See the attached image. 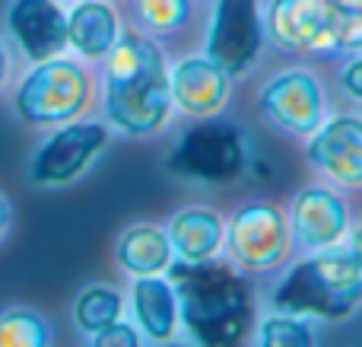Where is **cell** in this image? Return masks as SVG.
<instances>
[{
    "label": "cell",
    "instance_id": "6da1fadb",
    "mask_svg": "<svg viewBox=\"0 0 362 347\" xmlns=\"http://www.w3.org/2000/svg\"><path fill=\"white\" fill-rule=\"evenodd\" d=\"M105 125L124 137H153L172 112L165 55L146 35H121L102 70Z\"/></svg>",
    "mask_w": 362,
    "mask_h": 347
},
{
    "label": "cell",
    "instance_id": "7a4b0ae2",
    "mask_svg": "<svg viewBox=\"0 0 362 347\" xmlns=\"http://www.w3.org/2000/svg\"><path fill=\"white\" fill-rule=\"evenodd\" d=\"M169 280L178 297V322L204 347H229L245 341L255 325V297L248 280L229 265L175 261Z\"/></svg>",
    "mask_w": 362,
    "mask_h": 347
},
{
    "label": "cell",
    "instance_id": "3957f363",
    "mask_svg": "<svg viewBox=\"0 0 362 347\" xmlns=\"http://www.w3.org/2000/svg\"><path fill=\"white\" fill-rule=\"evenodd\" d=\"M274 309L299 319L340 322L362 303V271L350 249H318V255L299 261L274 290Z\"/></svg>",
    "mask_w": 362,
    "mask_h": 347
},
{
    "label": "cell",
    "instance_id": "277c9868",
    "mask_svg": "<svg viewBox=\"0 0 362 347\" xmlns=\"http://www.w3.org/2000/svg\"><path fill=\"white\" fill-rule=\"evenodd\" d=\"M95 96V80L80 57H48L29 64L10 93V112L19 125L48 131L64 121L83 118Z\"/></svg>",
    "mask_w": 362,
    "mask_h": 347
},
{
    "label": "cell",
    "instance_id": "5b68a950",
    "mask_svg": "<svg viewBox=\"0 0 362 347\" xmlns=\"http://www.w3.org/2000/svg\"><path fill=\"white\" fill-rule=\"evenodd\" d=\"M248 166V137L229 118H200L175 140L165 169L187 182L226 185L235 182Z\"/></svg>",
    "mask_w": 362,
    "mask_h": 347
},
{
    "label": "cell",
    "instance_id": "8992f818",
    "mask_svg": "<svg viewBox=\"0 0 362 347\" xmlns=\"http://www.w3.org/2000/svg\"><path fill=\"white\" fill-rule=\"evenodd\" d=\"M108 144H112V127L95 118H74L57 127H48L42 144L32 150L25 178L32 188L42 191L67 188L93 172Z\"/></svg>",
    "mask_w": 362,
    "mask_h": 347
},
{
    "label": "cell",
    "instance_id": "52a82bcc",
    "mask_svg": "<svg viewBox=\"0 0 362 347\" xmlns=\"http://www.w3.org/2000/svg\"><path fill=\"white\" fill-rule=\"evenodd\" d=\"M267 35L286 55H331L340 51L344 25L331 0H270Z\"/></svg>",
    "mask_w": 362,
    "mask_h": 347
},
{
    "label": "cell",
    "instance_id": "ba28073f",
    "mask_svg": "<svg viewBox=\"0 0 362 347\" xmlns=\"http://www.w3.org/2000/svg\"><path fill=\"white\" fill-rule=\"evenodd\" d=\"M264 48V23L257 0H216L206 29V57L229 76L251 70Z\"/></svg>",
    "mask_w": 362,
    "mask_h": 347
},
{
    "label": "cell",
    "instance_id": "9c48e42d",
    "mask_svg": "<svg viewBox=\"0 0 362 347\" xmlns=\"http://www.w3.org/2000/svg\"><path fill=\"white\" fill-rule=\"evenodd\" d=\"M257 106L280 131L308 137L325 125V89L305 70H286L264 83Z\"/></svg>",
    "mask_w": 362,
    "mask_h": 347
},
{
    "label": "cell",
    "instance_id": "30bf717a",
    "mask_svg": "<svg viewBox=\"0 0 362 347\" xmlns=\"http://www.w3.org/2000/svg\"><path fill=\"white\" fill-rule=\"evenodd\" d=\"M6 38L29 64L67 51V10L57 0H10L4 10Z\"/></svg>",
    "mask_w": 362,
    "mask_h": 347
},
{
    "label": "cell",
    "instance_id": "8fae6325",
    "mask_svg": "<svg viewBox=\"0 0 362 347\" xmlns=\"http://www.w3.org/2000/svg\"><path fill=\"white\" fill-rule=\"evenodd\" d=\"M229 252L248 271H270L289 255V227L270 204H248L229 223Z\"/></svg>",
    "mask_w": 362,
    "mask_h": 347
},
{
    "label": "cell",
    "instance_id": "7c38bea8",
    "mask_svg": "<svg viewBox=\"0 0 362 347\" xmlns=\"http://www.w3.org/2000/svg\"><path fill=\"white\" fill-rule=\"evenodd\" d=\"M232 76L210 57H181L169 70L172 102L187 115V118H210L219 115L229 99Z\"/></svg>",
    "mask_w": 362,
    "mask_h": 347
},
{
    "label": "cell",
    "instance_id": "4fadbf2b",
    "mask_svg": "<svg viewBox=\"0 0 362 347\" xmlns=\"http://www.w3.org/2000/svg\"><path fill=\"white\" fill-rule=\"evenodd\" d=\"M308 159L334 182L362 185V118L337 115L321 125L308 140Z\"/></svg>",
    "mask_w": 362,
    "mask_h": 347
},
{
    "label": "cell",
    "instance_id": "5bb4252c",
    "mask_svg": "<svg viewBox=\"0 0 362 347\" xmlns=\"http://www.w3.org/2000/svg\"><path fill=\"white\" fill-rule=\"evenodd\" d=\"M289 220H293L296 239L318 252L340 242V236L346 233V204L325 185H308L293 198Z\"/></svg>",
    "mask_w": 362,
    "mask_h": 347
},
{
    "label": "cell",
    "instance_id": "9a60e30c",
    "mask_svg": "<svg viewBox=\"0 0 362 347\" xmlns=\"http://www.w3.org/2000/svg\"><path fill=\"white\" fill-rule=\"evenodd\" d=\"M121 38V19L108 0H76L67 10V48L80 61H105Z\"/></svg>",
    "mask_w": 362,
    "mask_h": 347
},
{
    "label": "cell",
    "instance_id": "2e32d148",
    "mask_svg": "<svg viewBox=\"0 0 362 347\" xmlns=\"http://www.w3.org/2000/svg\"><path fill=\"white\" fill-rule=\"evenodd\" d=\"M131 312L140 335L153 344L172 341L178 329V297L172 280H163L159 274L134 278L131 287Z\"/></svg>",
    "mask_w": 362,
    "mask_h": 347
},
{
    "label": "cell",
    "instance_id": "e0dca14e",
    "mask_svg": "<svg viewBox=\"0 0 362 347\" xmlns=\"http://www.w3.org/2000/svg\"><path fill=\"white\" fill-rule=\"evenodd\" d=\"M172 242L169 233L156 223H134L115 242V261L131 278H150L163 274L172 265Z\"/></svg>",
    "mask_w": 362,
    "mask_h": 347
},
{
    "label": "cell",
    "instance_id": "ac0fdd59",
    "mask_svg": "<svg viewBox=\"0 0 362 347\" xmlns=\"http://www.w3.org/2000/svg\"><path fill=\"white\" fill-rule=\"evenodd\" d=\"M165 233L181 261H206L223 246V220L210 207H181L172 214Z\"/></svg>",
    "mask_w": 362,
    "mask_h": 347
},
{
    "label": "cell",
    "instance_id": "d6986e66",
    "mask_svg": "<svg viewBox=\"0 0 362 347\" xmlns=\"http://www.w3.org/2000/svg\"><path fill=\"white\" fill-rule=\"evenodd\" d=\"M124 312V297H121L118 287L112 284H86L80 293L74 297L70 306V319H74V329L83 338H95L99 331H105L108 325H115Z\"/></svg>",
    "mask_w": 362,
    "mask_h": 347
},
{
    "label": "cell",
    "instance_id": "ffe728a7",
    "mask_svg": "<svg viewBox=\"0 0 362 347\" xmlns=\"http://www.w3.org/2000/svg\"><path fill=\"white\" fill-rule=\"evenodd\" d=\"M54 341V329L35 306L13 303L0 309V347H45Z\"/></svg>",
    "mask_w": 362,
    "mask_h": 347
},
{
    "label": "cell",
    "instance_id": "44dd1931",
    "mask_svg": "<svg viewBox=\"0 0 362 347\" xmlns=\"http://www.w3.org/2000/svg\"><path fill=\"white\" fill-rule=\"evenodd\" d=\"M131 4L137 23L156 35H169V32L181 29L191 13V0H131Z\"/></svg>",
    "mask_w": 362,
    "mask_h": 347
},
{
    "label": "cell",
    "instance_id": "7402d4cb",
    "mask_svg": "<svg viewBox=\"0 0 362 347\" xmlns=\"http://www.w3.org/2000/svg\"><path fill=\"white\" fill-rule=\"evenodd\" d=\"M261 341L270 347H308L315 341V331L308 329L305 319L276 312L261 322Z\"/></svg>",
    "mask_w": 362,
    "mask_h": 347
},
{
    "label": "cell",
    "instance_id": "603a6c76",
    "mask_svg": "<svg viewBox=\"0 0 362 347\" xmlns=\"http://www.w3.org/2000/svg\"><path fill=\"white\" fill-rule=\"evenodd\" d=\"M340 13V25H344V42L340 51H356L362 48V0H331Z\"/></svg>",
    "mask_w": 362,
    "mask_h": 347
},
{
    "label": "cell",
    "instance_id": "cb8c5ba5",
    "mask_svg": "<svg viewBox=\"0 0 362 347\" xmlns=\"http://www.w3.org/2000/svg\"><path fill=\"white\" fill-rule=\"evenodd\" d=\"M95 347H137L140 341H144V335H140V329L137 325H131V322H115V325H108L105 331H99L95 338H89Z\"/></svg>",
    "mask_w": 362,
    "mask_h": 347
},
{
    "label": "cell",
    "instance_id": "d4e9b609",
    "mask_svg": "<svg viewBox=\"0 0 362 347\" xmlns=\"http://www.w3.org/2000/svg\"><path fill=\"white\" fill-rule=\"evenodd\" d=\"M340 83H344V89L353 96V99L362 102V57H356V61L346 64L344 74H340Z\"/></svg>",
    "mask_w": 362,
    "mask_h": 347
},
{
    "label": "cell",
    "instance_id": "484cf974",
    "mask_svg": "<svg viewBox=\"0 0 362 347\" xmlns=\"http://www.w3.org/2000/svg\"><path fill=\"white\" fill-rule=\"evenodd\" d=\"M13 217H16V210H13V201L6 198V191L0 188V246L6 242V236H10V229H13Z\"/></svg>",
    "mask_w": 362,
    "mask_h": 347
},
{
    "label": "cell",
    "instance_id": "4316f807",
    "mask_svg": "<svg viewBox=\"0 0 362 347\" xmlns=\"http://www.w3.org/2000/svg\"><path fill=\"white\" fill-rule=\"evenodd\" d=\"M10 70H13V55H10V48H6V42L0 38V89L10 80Z\"/></svg>",
    "mask_w": 362,
    "mask_h": 347
},
{
    "label": "cell",
    "instance_id": "83f0119b",
    "mask_svg": "<svg viewBox=\"0 0 362 347\" xmlns=\"http://www.w3.org/2000/svg\"><path fill=\"white\" fill-rule=\"evenodd\" d=\"M350 252H353V258H356V265H359V271H362V227L353 229V236H350Z\"/></svg>",
    "mask_w": 362,
    "mask_h": 347
}]
</instances>
